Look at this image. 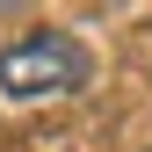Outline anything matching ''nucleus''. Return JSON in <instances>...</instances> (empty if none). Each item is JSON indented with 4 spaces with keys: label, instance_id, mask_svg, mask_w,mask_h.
<instances>
[{
    "label": "nucleus",
    "instance_id": "f257e3e1",
    "mask_svg": "<svg viewBox=\"0 0 152 152\" xmlns=\"http://www.w3.org/2000/svg\"><path fill=\"white\" fill-rule=\"evenodd\" d=\"M80 80H87V51L65 29H29L15 44H0V94L7 102H51V94H72Z\"/></svg>",
    "mask_w": 152,
    "mask_h": 152
}]
</instances>
